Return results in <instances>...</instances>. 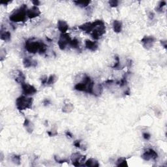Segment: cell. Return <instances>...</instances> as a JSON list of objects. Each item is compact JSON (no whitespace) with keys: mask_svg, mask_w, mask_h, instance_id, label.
<instances>
[{"mask_svg":"<svg viewBox=\"0 0 167 167\" xmlns=\"http://www.w3.org/2000/svg\"><path fill=\"white\" fill-rule=\"evenodd\" d=\"M25 48L30 53L43 54L46 53L47 46L42 41L35 40L34 39H30L25 42Z\"/></svg>","mask_w":167,"mask_h":167,"instance_id":"1","label":"cell"},{"mask_svg":"<svg viewBox=\"0 0 167 167\" xmlns=\"http://www.w3.org/2000/svg\"><path fill=\"white\" fill-rule=\"evenodd\" d=\"M27 6L22 5L20 8L16 9L9 16L10 20L13 22H24L27 19Z\"/></svg>","mask_w":167,"mask_h":167,"instance_id":"2","label":"cell"},{"mask_svg":"<svg viewBox=\"0 0 167 167\" xmlns=\"http://www.w3.org/2000/svg\"><path fill=\"white\" fill-rule=\"evenodd\" d=\"M94 82L92 80L90 76L86 75L83 78V80L81 82L76 84L75 86V89L77 91L84 92L88 94H92V90Z\"/></svg>","mask_w":167,"mask_h":167,"instance_id":"3","label":"cell"},{"mask_svg":"<svg viewBox=\"0 0 167 167\" xmlns=\"http://www.w3.org/2000/svg\"><path fill=\"white\" fill-rule=\"evenodd\" d=\"M95 27L90 33L92 38L95 40H98L106 32V27L104 22L101 20L94 21Z\"/></svg>","mask_w":167,"mask_h":167,"instance_id":"4","label":"cell"},{"mask_svg":"<svg viewBox=\"0 0 167 167\" xmlns=\"http://www.w3.org/2000/svg\"><path fill=\"white\" fill-rule=\"evenodd\" d=\"M33 99L32 97L28 96H20L16 100V108L19 110H25L26 109L31 108L32 107Z\"/></svg>","mask_w":167,"mask_h":167,"instance_id":"5","label":"cell"},{"mask_svg":"<svg viewBox=\"0 0 167 167\" xmlns=\"http://www.w3.org/2000/svg\"><path fill=\"white\" fill-rule=\"evenodd\" d=\"M86 158V156H82L80 153H74L71 157V160L75 166H84V164L83 163L85 162Z\"/></svg>","mask_w":167,"mask_h":167,"instance_id":"6","label":"cell"},{"mask_svg":"<svg viewBox=\"0 0 167 167\" xmlns=\"http://www.w3.org/2000/svg\"><path fill=\"white\" fill-rule=\"evenodd\" d=\"M71 37L67 33H61V35L59 37V40L58 42V46L61 50H65L67 45H69L71 41Z\"/></svg>","mask_w":167,"mask_h":167,"instance_id":"7","label":"cell"},{"mask_svg":"<svg viewBox=\"0 0 167 167\" xmlns=\"http://www.w3.org/2000/svg\"><path fill=\"white\" fill-rule=\"evenodd\" d=\"M22 89V93L25 96H32L37 93V89L35 88L33 86L30 85L29 84L27 83H23L22 84H21Z\"/></svg>","mask_w":167,"mask_h":167,"instance_id":"8","label":"cell"},{"mask_svg":"<svg viewBox=\"0 0 167 167\" xmlns=\"http://www.w3.org/2000/svg\"><path fill=\"white\" fill-rule=\"evenodd\" d=\"M156 41V39L153 36H144L141 40V43L144 48L149 50L152 48Z\"/></svg>","mask_w":167,"mask_h":167,"instance_id":"9","label":"cell"},{"mask_svg":"<svg viewBox=\"0 0 167 167\" xmlns=\"http://www.w3.org/2000/svg\"><path fill=\"white\" fill-rule=\"evenodd\" d=\"M141 157L145 161H150V160H156L158 157V155L155 150L149 149L144 152Z\"/></svg>","mask_w":167,"mask_h":167,"instance_id":"10","label":"cell"},{"mask_svg":"<svg viewBox=\"0 0 167 167\" xmlns=\"http://www.w3.org/2000/svg\"><path fill=\"white\" fill-rule=\"evenodd\" d=\"M40 9L37 6H33L32 8L27 10V17L33 19L37 17L40 15Z\"/></svg>","mask_w":167,"mask_h":167,"instance_id":"11","label":"cell"},{"mask_svg":"<svg viewBox=\"0 0 167 167\" xmlns=\"http://www.w3.org/2000/svg\"><path fill=\"white\" fill-rule=\"evenodd\" d=\"M95 27V22H86L83 24L80 25L78 28L81 30L83 32L86 33H91L92 32V30H94V28Z\"/></svg>","mask_w":167,"mask_h":167,"instance_id":"12","label":"cell"},{"mask_svg":"<svg viewBox=\"0 0 167 167\" xmlns=\"http://www.w3.org/2000/svg\"><path fill=\"white\" fill-rule=\"evenodd\" d=\"M23 65L26 68L35 67L37 65V61L32 57H26L23 60Z\"/></svg>","mask_w":167,"mask_h":167,"instance_id":"13","label":"cell"},{"mask_svg":"<svg viewBox=\"0 0 167 167\" xmlns=\"http://www.w3.org/2000/svg\"><path fill=\"white\" fill-rule=\"evenodd\" d=\"M85 46L87 49L90 50L92 52L96 51L99 48V44L98 42L97 41H93L91 40H86L85 41Z\"/></svg>","mask_w":167,"mask_h":167,"instance_id":"14","label":"cell"},{"mask_svg":"<svg viewBox=\"0 0 167 167\" xmlns=\"http://www.w3.org/2000/svg\"><path fill=\"white\" fill-rule=\"evenodd\" d=\"M103 92V86L101 84H95L93 86L92 94V95H95L96 97H99L102 94Z\"/></svg>","mask_w":167,"mask_h":167,"instance_id":"15","label":"cell"},{"mask_svg":"<svg viewBox=\"0 0 167 167\" xmlns=\"http://www.w3.org/2000/svg\"><path fill=\"white\" fill-rule=\"evenodd\" d=\"M58 28L61 33H66L69 30V25L65 21L59 20L58 22Z\"/></svg>","mask_w":167,"mask_h":167,"instance_id":"16","label":"cell"},{"mask_svg":"<svg viewBox=\"0 0 167 167\" xmlns=\"http://www.w3.org/2000/svg\"><path fill=\"white\" fill-rule=\"evenodd\" d=\"M15 81L20 84H22L23 83L25 82L26 76L24 75L23 73L20 71H17L16 73L15 74Z\"/></svg>","mask_w":167,"mask_h":167,"instance_id":"17","label":"cell"},{"mask_svg":"<svg viewBox=\"0 0 167 167\" xmlns=\"http://www.w3.org/2000/svg\"><path fill=\"white\" fill-rule=\"evenodd\" d=\"M1 39L4 40V41H9L11 40V33L8 32V31H6L5 30H4L3 27H1Z\"/></svg>","mask_w":167,"mask_h":167,"instance_id":"18","label":"cell"},{"mask_svg":"<svg viewBox=\"0 0 167 167\" xmlns=\"http://www.w3.org/2000/svg\"><path fill=\"white\" fill-rule=\"evenodd\" d=\"M84 166L88 167H99V163L96 159L94 158H90L85 162Z\"/></svg>","mask_w":167,"mask_h":167,"instance_id":"19","label":"cell"},{"mask_svg":"<svg viewBox=\"0 0 167 167\" xmlns=\"http://www.w3.org/2000/svg\"><path fill=\"white\" fill-rule=\"evenodd\" d=\"M24 126L25 127L26 131L29 133H32L33 129H34V125H33V124L27 118L25 119L24 122Z\"/></svg>","mask_w":167,"mask_h":167,"instance_id":"20","label":"cell"},{"mask_svg":"<svg viewBox=\"0 0 167 167\" xmlns=\"http://www.w3.org/2000/svg\"><path fill=\"white\" fill-rule=\"evenodd\" d=\"M113 29L114 32L120 33L122 30V23L120 20H114L113 22Z\"/></svg>","mask_w":167,"mask_h":167,"instance_id":"21","label":"cell"},{"mask_svg":"<svg viewBox=\"0 0 167 167\" xmlns=\"http://www.w3.org/2000/svg\"><path fill=\"white\" fill-rule=\"evenodd\" d=\"M74 109V106L72 103H67L62 107V112L64 113L69 114Z\"/></svg>","mask_w":167,"mask_h":167,"instance_id":"22","label":"cell"},{"mask_svg":"<svg viewBox=\"0 0 167 167\" xmlns=\"http://www.w3.org/2000/svg\"><path fill=\"white\" fill-rule=\"evenodd\" d=\"M115 61H116V63L112 67V68L114 69H116V70H120V69H123L124 66L121 65V63L120 61V58H119L118 56H115Z\"/></svg>","mask_w":167,"mask_h":167,"instance_id":"23","label":"cell"},{"mask_svg":"<svg viewBox=\"0 0 167 167\" xmlns=\"http://www.w3.org/2000/svg\"><path fill=\"white\" fill-rule=\"evenodd\" d=\"M91 1H75L74 3L76 4V5L80 7L84 8L89 6V5L91 3Z\"/></svg>","mask_w":167,"mask_h":167,"instance_id":"24","label":"cell"},{"mask_svg":"<svg viewBox=\"0 0 167 167\" xmlns=\"http://www.w3.org/2000/svg\"><path fill=\"white\" fill-rule=\"evenodd\" d=\"M116 166H127V160L124 157H120L116 161Z\"/></svg>","mask_w":167,"mask_h":167,"instance_id":"25","label":"cell"},{"mask_svg":"<svg viewBox=\"0 0 167 167\" xmlns=\"http://www.w3.org/2000/svg\"><path fill=\"white\" fill-rule=\"evenodd\" d=\"M58 80V77L55 75H52L48 77V80H47V84L46 85L50 86V85H52Z\"/></svg>","mask_w":167,"mask_h":167,"instance_id":"26","label":"cell"},{"mask_svg":"<svg viewBox=\"0 0 167 167\" xmlns=\"http://www.w3.org/2000/svg\"><path fill=\"white\" fill-rule=\"evenodd\" d=\"M11 160L13 163L15 164L19 165L21 163V158L20 156H17V155H14V156L11 157Z\"/></svg>","mask_w":167,"mask_h":167,"instance_id":"27","label":"cell"},{"mask_svg":"<svg viewBox=\"0 0 167 167\" xmlns=\"http://www.w3.org/2000/svg\"><path fill=\"white\" fill-rule=\"evenodd\" d=\"M69 46L73 48H78L79 47V40L77 39H74L71 40V41L69 44Z\"/></svg>","mask_w":167,"mask_h":167,"instance_id":"28","label":"cell"},{"mask_svg":"<svg viewBox=\"0 0 167 167\" xmlns=\"http://www.w3.org/2000/svg\"><path fill=\"white\" fill-rule=\"evenodd\" d=\"M166 1H160L159 4L158 5V6H157V7L156 9L157 11L159 12V13H162V11H163V7L166 5Z\"/></svg>","mask_w":167,"mask_h":167,"instance_id":"29","label":"cell"},{"mask_svg":"<svg viewBox=\"0 0 167 167\" xmlns=\"http://www.w3.org/2000/svg\"><path fill=\"white\" fill-rule=\"evenodd\" d=\"M6 51L3 48H1V51H0V59H1V61H3V59L5 58L6 57Z\"/></svg>","mask_w":167,"mask_h":167,"instance_id":"30","label":"cell"},{"mask_svg":"<svg viewBox=\"0 0 167 167\" xmlns=\"http://www.w3.org/2000/svg\"><path fill=\"white\" fill-rule=\"evenodd\" d=\"M108 3L112 7H116L118 5L119 1H117V0H111V1H108Z\"/></svg>","mask_w":167,"mask_h":167,"instance_id":"31","label":"cell"},{"mask_svg":"<svg viewBox=\"0 0 167 167\" xmlns=\"http://www.w3.org/2000/svg\"><path fill=\"white\" fill-rule=\"evenodd\" d=\"M40 80H41V84L42 85L45 86L47 84V80H48V77L46 76H42L41 78H40Z\"/></svg>","mask_w":167,"mask_h":167,"instance_id":"32","label":"cell"},{"mask_svg":"<svg viewBox=\"0 0 167 167\" xmlns=\"http://www.w3.org/2000/svg\"><path fill=\"white\" fill-rule=\"evenodd\" d=\"M74 145H75V146L76 147H78V148L82 149V145H81L80 140H75V141L74 142Z\"/></svg>","mask_w":167,"mask_h":167,"instance_id":"33","label":"cell"},{"mask_svg":"<svg viewBox=\"0 0 167 167\" xmlns=\"http://www.w3.org/2000/svg\"><path fill=\"white\" fill-rule=\"evenodd\" d=\"M142 135H143V137H144L145 140H148L150 139V138H151V135H150L148 133H144L142 134Z\"/></svg>","mask_w":167,"mask_h":167,"instance_id":"34","label":"cell"},{"mask_svg":"<svg viewBox=\"0 0 167 167\" xmlns=\"http://www.w3.org/2000/svg\"><path fill=\"white\" fill-rule=\"evenodd\" d=\"M154 16H155L154 13H153V12H149V14H148V17L150 20H153V19H154Z\"/></svg>","mask_w":167,"mask_h":167,"instance_id":"35","label":"cell"},{"mask_svg":"<svg viewBox=\"0 0 167 167\" xmlns=\"http://www.w3.org/2000/svg\"><path fill=\"white\" fill-rule=\"evenodd\" d=\"M51 103V101H50V100L49 99H45L44 101H43V104H44L45 106H46V105H48V104Z\"/></svg>","mask_w":167,"mask_h":167,"instance_id":"36","label":"cell"},{"mask_svg":"<svg viewBox=\"0 0 167 167\" xmlns=\"http://www.w3.org/2000/svg\"><path fill=\"white\" fill-rule=\"evenodd\" d=\"M32 3H33V5H34V6H38V5H39L40 1H37V0H35V1H33Z\"/></svg>","mask_w":167,"mask_h":167,"instance_id":"37","label":"cell"},{"mask_svg":"<svg viewBox=\"0 0 167 167\" xmlns=\"http://www.w3.org/2000/svg\"><path fill=\"white\" fill-rule=\"evenodd\" d=\"M66 135L67 136V137H69V138H73V135H72V133H71V132H69V131H67L66 132Z\"/></svg>","mask_w":167,"mask_h":167,"instance_id":"38","label":"cell"},{"mask_svg":"<svg viewBox=\"0 0 167 167\" xmlns=\"http://www.w3.org/2000/svg\"><path fill=\"white\" fill-rule=\"evenodd\" d=\"M161 43L164 46V48H166V40H164V41H163V40H161Z\"/></svg>","mask_w":167,"mask_h":167,"instance_id":"39","label":"cell"}]
</instances>
